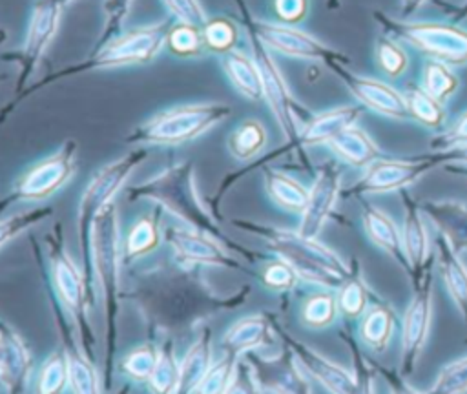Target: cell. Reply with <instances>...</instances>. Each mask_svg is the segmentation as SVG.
Segmentation results:
<instances>
[{
	"instance_id": "obj_1",
	"label": "cell",
	"mask_w": 467,
	"mask_h": 394,
	"mask_svg": "<svg viewBox=\"0 0 467 394\" xmlns=\"http://www.w3.org/2000/svg\"><path fill=\"white\" fill-rule=\"evenodd\" d=\"M246 232L257 233L266 241V244L279 255V259L286 261L296 274L312 283L325 288H339L350 275L348 264L328 246H325L317 239L303 237L299 232L292 233L288 230H279L272 226H261L246 221H237Z\"/></svg>"
},
{
	"instance_id": "obj_2",
	"label": "cell",
	"mask_w": 467,
	"mask_h": 394,
	"mask_svg": "<svg viewBox=\"0 0 467 394\" xmlns=\"http://www.w3.org/2000/svg\"><path fill=\"white\" fill-rule=\"evenodd\" d=\"M91 264L97 272L100 290L106 306L108 323V381L113 365L115 336H117V292H119V224H117V206L113 202L106 204L95 217L91 228Z\"/></svg>"
},
{
	"instance_id": "obj_3",
	"label": "cell",
	"mask_w": 467,
	"mask_h": 394,
	"mask_svg": "<svg viewBox=\"0 0 467 394\" xmlns=\"http://www.w3.org/2000/svg\"><path fill=\"white\" fill-rule=\"evenodd\" d=\"M232 113L223 102H195L164 109L137 130L131 131L128 142L142 144H181L206 133Z\"/></svg>"
},
{
	"instance_id": "obj_4",
	"label": "cell",
	"mask_w": 467,
	"mask_h": 394,
	"mask_svg": "<svg viewBox=\"0 0 467 394\" xmlns=\"http://www.w3.org/2000/svg\"><path fill=\"white\" fill-rule=\"evenodd\" d=\"M170 27H171L170 22L164 20V22H155V24L135 27L128 33L117 35L111 40H108L106 44H102L100 47H97L95 53L88 60L49 75L42 84L53 82L62 77L91 71V69H108V67L151 62L157 57V53L162 49V46L166 44ZM42 84H38V86H42ZM38 86H35V88H38Z\"/></svg>"
},
{
	"instance_id": "obj_5",
	"label": "cell",
	"mask_w": 467,
	"mask_h": 394,
	"mask_svg": "<svg viewBox=\"0 0 467 394\" xmlns=\"http://www.w3.org/2000/svg\"><path fill=\"white\" fill-rule=\"evenodd\" d=\"M137 197L155 199L171 213H177L181 219L192 224L193 228L215 232L213 221L210 219V215L206 213L199 199L195 181H193V168L188 162L168 168L166 171L151 179L148 184L131 188L130 199H137Z\"/></svg>"
},
{
	"instance_id": "obj_6",
	"label": "cell",
	"mask_w": 467,
	"mask_h": 394,
	"mask_svg": "<svg viewBox=\"0 0 467 394\" xmlns=\"http://www.w3.org/2000/svg\"><path fill=\"white\" fill-rule=\"evenodd\" d=\"M148 153L144 150L128 153L117 161H111L104 168H100L89 184L86 186L80 202H78V241H80V252L84 259V268L91 264V228L97 213L111 202V197L119 192V188L124 184L128 175L135 170L137 164H140Z\"/></svg>"
},
{
	"instance_id": "obj_7",
	"label": "cell",
	"mask_w": 467,
	"mask_h": 394,
	"mask_svg": "<svg viewBox=\"0 0 467 394\" xmlns=\"http://www.w3.org/2000/svg\"><path fill=\"white\" fill-rule=\"evenodd\" d=\"M243 13H244V26L248 33L255 35L268 49H274L281 55L294 57V58L319 60L323 64L348 62V58L341 51L327 46L325 42L317 40L310 33L294 27L292 24H285V22L275 24V22L257 20L250 16L246 11Z\"/></svg>"
},
{
	"instance_id": "obj_8",
	"label": "cell",
	"mask_w": 467,
	"mask_h": 394,
	"mask_svg": "<svg viewBox=\"0 0 467 394\" xmlns=\"http://www.w3.org/2000/svg\"><path fill=\"white\" fill-rule=\"evenodd\" d=\"M381 24L407 40L431 58L445 64H465L467 62V31L454 26L429 24V22H396L378 15Z\"/></svg>"
},
{
	"instance_id": "obj_9",
	"label": "cell",
	"mask_w": 467,
	"mask_h": 394,
	"mask_svg": "<svg viewBox=\"0 0 467 394\" xmlns=\"http://www.w3.org/2000/svg\"><path fill=\"white\" fill-rule=\"evenodd\" d=\"M60 239H51V277L57 290V296L64 308L73 316V321L80 332V341L84 345V352L91 358L93 336L88 323V285L84 275L75 266L73 259L66 252Z\"/></svg>"
},
{
	"instance_id": "obj_10",
	"label": "cell",
	"mask_w": 467,
	"mask_h": 394,
	"mask_svg": "<svg viewBox=\"0 0 467 394\" xmlns=\"http://www.w3.org/2000/svg\"><path fill=\"white\" fill-rule=\"evenodd\" d=\"M250 36V46H252V53L254 58L257 62V67L261 71V80H263V98L266 100V104L270 106L283 135L292 140L294 144H297V137H299V122H297V111L299 106L294 100L288 84L281 73V69L277 67L274 57L270 55L268 47L252 33H248Z\"/></svg>"
},
{
	"instance_id": "obj_11",
	"label": "cell",
	"mask_w": 467,
	"mask_h": 394,
	"mask_svg": "<svg viewBox=\"0 0 467 394\" xmlns=\"http://www.w3.org/2000/svg\"><path fill=\"white\" fill-rule=\"evenodd\" d=\"M414 296L405 310L401 327V374H412L420 354L427 343L432 321V272L412 281Z\"/></svg>"
},
{
	"instance_id": "obj_12",
	"label": "cell",
	"mask_w": 467,
	"mask_h": 394,
	"mask_svg": "<svg viewBox=\"0 0 467 394\" xmlns=\"http://www.w3.org/2000/svg\"><path fill=\"white\" fill-rule=\"evenodd\" d=\"M75 157L77 142L69 139L62 144V148L57 153L29 168L16 181L11 197L24 201H38L53 195L75 173Z\"/></svg>"
},
{
	"instance_id": "obj_13",
	"label": "cell",
	"mask_w": 467,
	"mask_h": 394,
	"mask_svg": "<svg viewBox=\"0 0 467 394\" xmlns=\"http://www.w3.org/2000/svg\"><path fill=\"white\" fill-rule=\"evenodd\" d=\"M440 161L436 153L418 157V159H376L367 166L365 175L359 182L348 192L352 195L363 193H385L403 190L405 186L416 182L423 173L432 166H438Z\"/></svg>"
},
{
	"instance_id": "obj_14",
	"label": "cell",
	"mask_w": 467,
	"mask_h": 394,
	"mask_svg": "<svg viewBox=\"0 0 467 394\" xmlns=\"http://www.w3.org/2000/svg\"><path fill=\"white\" fill-rule=\"evenodd\" d=\"M64 7L49 2V0H35L31 16H29V26H27V35L26 42L20 51V75L16 82V91L22 93L26 82L40 64L46 49L53 42L58 24H60V13Z\"/></svg>"
},
{
	"instance_id": "obj_15",
	"label": "cell",
	"mask_w": 467,
	"mask_h": 394,
	"mask_svg": "<svg viewBox=\"0 0 467 394\" xmlns=\"http://www.w3.org/2000/svg\"><path fill=\"white\" fill-rule=\"evenodd\" d=\"M332 73H336L341 82L347 86V89L368 109L381 113L390 119H409V106L405 100V95H401L398 89L392 86L370 78V77H361L358 73H352L345 67L343 62H330L327 64Z\"/></svg>"
},
{
	"instance_id": "obj_16",
	"label": "cell",
	"mask_w": 467,
	"mask_h": 394,
	"mask_svg": "<svg viewBox=\"0 0 467 394\" xmlns=\"http://www.w3.org/2000/svg\"><path fill=\"white\" fill-rule=\"evenodd\" d=\"M341 186V171L332 162H327L308 192V201L305 210L301 212V226L299 233L303 237L317 239L321 228L332 213L337 193Z\"/></svg>"
},
{
	"instance_id": "obj_17",
	"label": "cell",
	"mask_w": 467,
	"mask_h": 394,
	"mask_svg": "<svg viewBox=\"0 0 467 394\" xmlns=\"http://www.w3.org/2000/svg\"><path fill=\"white\" fill-rule=\"evenodd\" d=\"M166 241L171 244L175 255L188 263H206L226 268H241V264L212 237L202 232L170 228L166 232Z\"/></svg>"
},
{
	"instance_id": "obj_18",
	"label": "cell",
	"mask_w": 467,
	"mask_h": 394,
	"mask_svg": "<svg viewBox=\"0 0 467 394\" xmlns=\"http://www.w3.org/2000/svg\"><path fill=\"white\" fill-rule=\"evenodd\" d=\"M401 197H403V208H405L403 230H401L403 248H405V255H407V261L410 266L409 274L412 275V281H416L432 264L431 248H429V233L425 228L421 206H418L416 201H412L407 192H403Z\"/></svg>"
},
{
	"instance_id": "obj_19",
	"label": "cell",
	"mask_w": 467,
	"mask_h": 394,
	"mask_svg": "<svg viewBox=\"0 0 467 394\" xmlns=\"http://www.w3.org/2000/svg\"><path fill=\"white\" fill-rule=\"evenodd\" d=\"M31 370V356L22 337L4 321L0 330V381L7 392L26 385Z\"/></svg>"
},
{
	"instance_id": "obj_20",
	"label": "cell",
	"mask_w": 467,
	"mask_h": 394,
	"mask_svg": "<svg viewBox=\"0 0 467 394\" xmlns=\"http://www.w3.org/2000/svg\"><path fill=\"white\" fill-rule=\"evenodd\" d=\"M421 210L458 254L467 252V202L436 199L425 201Z\"/></svg>"
},
{
	"instance_id": "obj_21",
	"label": "cell",
	"mask_w": 467,
	"mask_h": 394,
	"mask_svg": "<svg viewBox=\"0 0 467 394\" xmlns=\"http://www.w3.org/2000/svg\"><path fill=\"white\" fill-rule=\"evenodd\" d=\"M290 348H294L296 356L303 363V367L330 392H339V394H350L358 390V383L354 376L339 367L337 363L323 358L316 350L301 345L296 339H290Z\"/></svg>"
},
{
	"instance_id": "obj_22",
	"label": "cell",
	"mask_w": 467,
	"mask_h": 394,
	"mask_svg": "<svg viewBox=\"0 0 467 394\" xmlns=\"http://www.w3.org/2000/svg\"><path fill=\"white\" fill-rule=\"evenodd\" d=\"M363 226L368 235V239L379 246L383 252H387L392 259H396L398 264H401L407 272H410L405 248H403V235L401 230L396 226L392 217L379 210L378 206H372L368 202L363 204Z\"/></svg>"
},
{
	"instance_id": "obj_23",
	"label": "cell",
	"mask_w": 467,
	"mask_h": 394,
	"mask_svg": "<svg viewBox=\"0 0 467 394\" xmlns=\"http://www.w3.org/2000/svg\"><path fill=\"white\" fill-rule=\"evenodd\" d=\"M359 115H361V108L358 106H339V108L327 109L319 115H314L301 128L297 144L299 146H314L321 142L327 144L339 131L356 124Z\"/></svg>"
},
{
	"instance_id": "obj_24",
	"label": "cell",
	"mask_w": 467,
	"mask_h": 394,
	"mask_svg": "<svg viewBox=\"0 0 467 394\" xmlns=\"http://www.w3.org/2000/svg\"><path fill=\"white\" fill-rule=\"evenodd\" d=\"M436 250L443 285L456 308L460 310L463 321L467 323V266L462 263L460 254L441 233L436 237Z\"/></svg>"
},
{
	"instance_id": "obj_25",
	"label": "cell",
	"mask_w": 467,
	"mask_h": 394,
	"mask_svg": "<svg viewBox=\"0 0 467 394\" xmlns=\"http://www.w3.org/2000/svg\"><path fill=\"white\" fill-rule=\"evenodd\" d=\"M327 144L341 161L356 168H367L376 159H379V148L376 142L356 124L339 131Z\"/></svg>"
},
{
	"instance_id": "obj_26",
	"label": "cell",
	"mask_w": 467,
	"mask_h": 394,
	"mask_svg": "<svg viewBox=\"0 0 467 394\" xmlns=\"http://www.w3.org/2000/svg\"><path fill=\"white\" fill-rule=\"evenodd\" d=\"M223 71L228 77L230 84L246 98L261 100L263 98V80L261 71L254 57H248L243 51L232 49L221 58Z\"/></svg>"
},
{
	"instance_id": "obj_27",
	"label": "cell",
	"mask_w": 467,
	"mask_h": 394,
	"mask_svg": "<svg viewBox=\"0 0 467 394\" xmlns=\"http://www.w3.org/2000/svg\"><path fill=\"white\" fill-rule=\"evenodd\" d=\"M212 367V341L210 330H202L199 339L190 347L186 358L179 367L177 392H195L202 378Z\"/></svg>"
},
{
	"instance_id": "obj_28",
	"label": "cell",
	"mask_w": 467,
	"mask_h": 394,
	"mask_svg": "<svg viewBox=\"0 0 467 394\" xmlns=\"http://www.w3.org/2000/svg\"><path fill=\"white\" fill-rule=\"evenodd\" d=\"M265 188L270 199L286 212L301 213L308 201L306 188L286 173L265 168Z\"/></svg>"
},
{
	"instance_id": "obj_29",
	"label": "cell",
	"mask_w": 467,
	"mask_h": 394,
	"mask_svg": "<svg viewBox=\"0 0 467 394\" xmlns=\"http://www.w3.org/2000/svg\"><path fill=\"white\" fill-rule=\"evenodd\" d=\"M268 323L261 314H252L237 323L224 334L223 343L232 354L257 348L268 341Z\"/></svg>"
},
{
	"instance_id": "obj_30",
	"label": "cell",
	"mask_w": 467,
	"mask_h": 394,
	"mask_svg": "<svg viewBox=\"0 0 467 394\" xmlns=\"http://www.w3.org/2000/svg\"><path fill=\"white\" fill-rule=\"evenodd\" d=\"M394 325H396V316H394L392 308L383 303H376L363 316V321L359 327L361 339L370 348L383 350V348H387V345L392 337Z\"/></svg>"
},
{
	"instance_id": "obj_31",
	"label": "cell",
	"mask_w": 467,
	"mask_h": 394,
	"mask_svg": "<svg viewBox=\"0 0 467 394\" xmlns=\"http://www.w3.org/2000/svg\"><path fill=\"white\" fill-rule=\"evenodd\" d=\"M266 144V130L255 119L243 120L228 137V150L235 159L248 161Z\"/></svg>"
},
{
	"instance_id": "obj_32",
	"label": "cell",
	"mask_w": 467,
	"mask_h": 394,
	"mask_svg": "<svg viewBox=\"0 0 467 394\" xmlns=\"http://www.w3.org/2000/svg\"><path fill=\"white\" fill-rule=\"evenodd\" d=\"M67 358V378L71 390L78 394H95L100 390L99 374L91 365V358L75 347L66 348Z\"/></svg>"
},
{
	"instance_id": "obj_33",
	"label": "cell",
	"mask_w": 467,
	"mask_h": 394,
	"mask_svg": "<svg viewBox=\"0 0 467 394\" xmlns=\"http://www.w3.org/2000/svg\"><path fill=\"white\" fill-rule=\"evenodd\" d=\"M409 113L412 119L429 128H438L445 120V109L441 100L432 97L425 88L412 86L405 93Z\"/></svg>"
},
{
	"instance_id": "obj_34",
	"label": "cell",
	"mask_w": 467,
	"mask_h": 394,
	"mask_svg": "<svg viewBox=\"0 0 467 394\" xmlns=\"http://www.w3.org/2000/svg\"><path fill=\"white\" fill-rule=\"evenodd\" d=\"M204 47L213 53H228L234 49L237 42V27L226 16L208 18V22L201 27Z\"/></svg>"
},
{
	"instance_id": "obj_35",
	"label": "cell",
	"mask_w": 467,
	"mask_h": 394,
	"mask_svg": "<svg viewBox=\"0 0 467 394\" xmlns=\"http://www.w3.org/2000/svg\"><path fill=\"white\" fill-rule=\"evenodd\" d=\"M166 46L177 57H197L201 51L206 49L201 27L184 22H177L170 27Z\"/></svg>"
},
{
	"instance_id": "obj_36",
	"label": "cell",
	"mask_w": 467,
	"mask_h": 394,
	"mask_svg": "<svg viewBox=\"0 0 467 394\" xmlns=\"http://www.w3.org/2000/svg\"><path fill=\"white\" fill-rule=\"evenodd\" d=\"M66 383H69L66 352H53L40 368L36 390L42 394H55L60 392L66 387Z\"/></svg>"
},
{
	"instance_id": "obj_37",
	"label": "cell",
	"mask_w": 467,
	"mask_h": 394,
	"mask_svg": "<svg viewBox=\"0 0 467 394\" xmlns=\"http://www.w3.org/2000/svg\"><path fill=\"white\" fill-rule=\"evenodd\" d=\"M337 299L330 294H316L306 299L301 310V319L310 328H323L330 325L337 312Z\"/></svg>"
},
{
	"instance_id": "obj_38",
	"label": "cell",
	"mask_w": 467,
	"mask_h": 394,
	"mask_svg": "<svg viewBox=\"0 0 467 394\" xmlns=\"http://www.w3.org/2000/svg\"><path fill=\"white\" fill-rule=\"evenodd\" d=\"M423 88L438 100H443L454 93L458 88V78L445 66V62L432 58L423 71Z\"/></svg>"
},
{
	"instance_id": "obj_39",
	"label": "cell",
	"mask_w": 467,
	"mask_h": 394,
	"mask_svg": "<svg viewBox=\"0 0 467 394\" xmlns=\"http://www.w3.org/2000/svg\"><path fill=\"white\" fill-rule=\"evenodd\" d=\"M337 306L348 317H358L365 312L368 303V290L358 275H350L337 292Z\"/></svg>"
},
{
	"instance_id": "obj_40",
	"label": "cell",
	"mask_w": 467,
	"mask_h": 394,
	"mask_svg": "<svg viewBox=\"0 0 467 394\" xmlns=\"http://www.w3.org/2000/svg\"><path fill=\"white\" fill-rule=\"evenodd\" d=\"M235 378V354H228L221 361L213 363L202 381L199 383L195 392H206V394H221L230 390Z\"/></svg>"
},
{
	"instance_id": "obj_41",
	"label": "cell",
	"mask_w": 467,
	"mask_h": 394,
	"mask_svg": "<svg viewBox=\"0 0 467 394\" xmlns=\"http://www.w3.org/2000/svg\"><path fill=\"white\" fill-rule=\"evenodd\" d=\"M429 392L434 394H463L467 392V356L445 365Z\"/></svg>"
},
{
	"instance_id": "obj_42",
	"label": "cell",
	"mask_w": 467,
	"mask_h": 394,
	"mask_svg": "<svg viewBox=\"0 0 467 394\" xmlns=\"http://www.w3.org/2000/svg\"><path fill=\"white\" fill-rule=\"evenodd\" d=\"M159 361V350L153 345H140L122 359V370L139 381H148Z\"/></svg>"
},
{
	"instance_id": "obj_43",
	"label": "cell",
	"mask_w": 467,
	"mask_h": 394,
	"mask_svg": "<svg viewBox=\"0 0 467 394\" xmlns=\"http://www.w3.org/2000/svg\"><path fill=\"white\" fill-rule=\"evenodd\" d=\"M159 243V228L151 219H139L133 228L128 232L126 239V255L139 257L153 250Z\"/></svg>"
},
{
	"instance_id": "obj_44",
	"label": "cell",
	"mask_w": 467,
	"mask_h": 394,
	"mask_svg": "<svg viewBox=\"0 0 467 394\" xmlns=\"http://www.w3.org/2000/svg\"><path fill=\"white\" fill-rule=\"evenodd\" d=\"M151 390L155 392H177L179 383V367L173 361L170 347L159 352V361L153 374L148 379Z\"/></svg>"
},
{
	"instance_id": "obj_45",
	"label": "cell",
	"mask_w": 467,
	"mask_h": 394,
	"mask_svg": "<svg viewBox=\"0 0 467 394\" xmlns=\"http://www.w3.org/2000/svg\"><path fill=\"white\" fill-rule=\"evenodd\" d=\"M376 60L389 77H398L407 69L405 51L387 36H381L376 42Z\"/></svg>"
},
{
	"instance_id": "obj_46",
	"label": "cell",
	"mask_w": 467,
	"mask_h": 394,
	"mask_svg": "<svg viewBox=\"0 0 467 394\" xmlns=\"http://www.w3.org/2000/svg\"><path fill=\"white\" fill-rule=\"evenodd\" d=\"M133 0H104V15H106V24L100 33L97 47L111 40L113 36L120 35V29L130 15Z\"/></svg>"
},
{
	"instance_id": "obj_47",
	"label": "cell",
	"mask_w": 467,
	"mask_h": 394,
	"mask_svg": "<svg viewBox=\"0 0 467 394\" xmlns=\"http://www.w3.org/2000/svg\"><path fill=\"white\" fill-rule=\"evenodd\" d=\"M51 215L49 208H36L31 212H24V213H16V215H9L2 219V232H0V239H2V248L15 237H18L24 230H27L31 224L46 219Z\"/></svg>"
},
{
	"instance_id": "obj_48",
	"label": "cell",
	"mask_w": 467,
	"mask_h": 394,
	"mask_svg": "<svg viewBox=\"0 0 467 394\" xmlns=\"http://www.w3.org/2000/svg\"><path fill=\"white\" fill-rule=\"evenodd\" d=\"M166 9L177 22L202 27L208 22L204 7L199 0H162Z\"/></svg>"
},
{
	"instance_id": "obj_49",
	"label": "cell",
	"mask_w": 467,
	"mask_h": 394,
	"mask_svg": "<svg viewBox=\"0 0 467 394\" xmlns=\"http://www.w3.org/2000/svg\"><path fill=\"white\" fill-rule=\"evenodd\" d=\"M297 277L299 275L296 274V270L286 261H283V259L266 264L263 268V274H261V279H263L265 286H268L272 290L290 288V286L296 285Z\"/></svg>"
},
{
	"instance_id": "obj_50",
	"label": "cell",
	"mask_w": 467,
	"mask_h": 394,
	"mask_svg": "<svg viewBox=\"0 0 467 394\" xmlns=\"http://www.w3.org/2000/svg\"><path fill=\"white\" fill-rule=\"evenodd\" d=\"M275 15L285 24H297L308 11V0H274Z\"/></svg>"
},
{
	"instance_id": "obj_51",
	"label": "cell",
	"mask_w": 467,
	"mask_h": 394,
	"mask_svg": "<svg viewBox=\"0 0 467 394\" xmlns=\"http://www.w3.org/2000/svg\"><path fill=\"white\" fill-rule=\"evenodd\" d=\"M467 144V111L458 119V122L452 126L451 131H447L441 139H438L432 148L436 151H445L456 146H463Z\"/></svg>"
},
{
	"instance_id": "obj_52",
	"label": "cell",
	"mask_w": 467,
	"mask_h": 394,
	"mask_svg": "<svg viewBox=\"0 0 467 394\" xmlns=\"http://www.w3.org/2000/svg\"><path fill=\"white\" fill-rule=\"evenodd\" d=\"M443 170L452 175H462L467 179V164H445Z\"/></svg>"
},
{
	"instance_id": "obj_53",
	"label": "cell",
	"mask_w": 467,
	"mask_h": 394,
	"mask_svg": "<svg viewBox=\"0 0 467 394\" xmlns=\"http://www.w3.org/2000/svg\"><path fill=\"white\" fill-rule=\"evenodd\" d=\"M421 4H425V0H403V15L414 13Z\"/></svg>"
},
{
	"instance_id": "obj_54",
	"label": "cell",
	"mask_w": 467,
	"mask_h": 394,
	"mask_svg": "<svg viewBox=\"0 0 467 394\" xmlns=\"http://www.w3.org/2000/svg\"><path fill=\"white\" fill-rule=\"evenodd\" d=\"M49 2H53V4H57V5H60V7H66L67 4H71V2H75V0H49Z\"/></svg>"
},
{
	"instance_id": "obj_55",
	"label": "cell",
	"mask_w": 467,
	"mask_h": 394,
	"mask_svg": "<svg viewBox=\"0 0 467 394\" xmlns=\"http://www.w3.org/2000/svg\"><path fill=\"white\" fill-rule=\"evenodd\" d=\"M334 5H337V0H330V7H334Z\"/></svg>"
}]
</instances>
